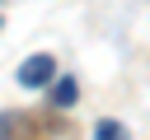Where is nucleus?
Listing matches in <instances>:
<instances>
[{"mask_svg": "<svg viewBox=\"0 0 150 140\" xmlns=\"http://www.w3.org/2000/svg\"><path fill=\"white\" fill-rule=\"evenodd\" d=\"M94 140H131V131H127L122 121H112V117H103V121L94 126Z\"/></svg>", "mask_w": 150, "mask_h": 140, "instance_id": "nucleus-3", "label": "nucleus"}, {"mask_svg": "<svg viewBox=\"0 0 150 140\" xmlns=\"http://www.w3.org/2000/svg\"><path fill=\"white\" fill-rule=\"evenodd\" d=\"M5 135H9V117H0V140H5Z\"/></svg>", "mask_w": 150, "mask_h": 140, "instance_id": "nucleus-4", "label": "nucleus"}, {"mask_svg": "<svg viewBox=\"0 0 150 140\" xmlns=\"http://www.w3.org/2000/svg\"><path fill=\"white\" fill-rule=\"evenodd\" d=\"M47 89H52V103H56V107H70V103L80 98V84H75L70 75H66V79H56V84H47Z\"/></svg>", "mask_w": 150, "mask_h": 140, "instance_id": "nucleus-2", "label": "nucleus"}, {"mask_svg": "<svg viewBox=\"0 0 150 140\" xmlns=\"http://www.w3.org/2000/svg\"><path fill=\"white\" fill-rule=\"evenodd\" d=\"M52 75H56V61H52V56H42V51H38V56H28V61L19 65V84H23V89H47V84H52Z\"/></svg>", "mask_w": 150, "mask_h": 140, "instance_id": "nucleus-1", "label": "nucleus"}]
</instances>
